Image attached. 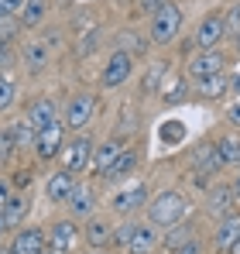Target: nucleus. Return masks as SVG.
<instances>
[{
  "label": "nucleus",
  "mask_w": 240,
  "mask_h": 254,
  "mask_svg": "<svg viewBox=\"0 0 240 254\" xmlns=\"http://www.w3.org/2000/svg\"><path fill=\"white\" fill-rule=\"evenodd\" d=\"M227 38V24H223V14H206L199 24H196V35H192V42L199 52H213L216 45Z\"/></svg>",
  "instance_id": "nucleus-4"
},
{
  "label": "nucleus",
  "mask_w": 240,
  "mask_h": 254,
  "mask_svg": "<svg viewBox=\"0 0 240 254\" xmlns=\"http://www.w3.org/2000/svg\"><path fill=\"white\" fill-rule=\"evenodd\" d=\"M24 121H28V124L35 127V130H45V127H52L55 121H59V107H55V100H48V96L35 100V103L28 107Z\"/></svg>",
  "instance_id": "nucleus-12"
},
{
  "label": "nucleus",
  "mask_w": 240,
  "mask_h": 254,
  "mask_svg": "<svg viewBox=\"0 0 240 254\" xmlns=\"http://www.w3.org/2000/svg\"><path fill=\"white\" fill-rule=\"evenodd\" d=\"M130 72H134V55L130 52H123V48H117L114 55H110V62L103 65V86L107 89H117V86H123L127 79H130Z\"/></svg>",
  "instance_id": "nucleus-6"
},
{
  "label": "nucleus",
  "mask_w": 240,
  "mask_h": 254,
  "mask_svg": "<svg viewBox=\"0 0 240 254\" xmlns=\"http://www.w3.org/2000/svg\"><path fill=\"white\" fill-rule=\"evenodd\" d=\"M14 137H17V148H35V141H38V130L28 124L24 117L14 124Z\"/></svg>",
  "instance_id": "nucleus-30"
},
{
  "label": "nucleus",
  "mask_w": 240,
  "mask_h": 254,
  "mask_svg": "<svg viewBox=\"0 0 240 254\" xmlns=\"http://www.w3.org/2000/svg\"><path fill=\"white\" fill-rule=\"evenodd\" d=\"M123 151H127V148H123L120 141H114V137H110V141H103V144L96 148V155H93V172H96V175H110L114 165H117V158L123 155Z\"/></svg>",
  "instance_id": "nucleus-13"
},
{
  "label": "nucleus",
  "mask_w": 240,
  "mask_h": 254,
  "mask_svg": "<svg viewBox=\"0 0 240 254\" xmlns=\"http://www.w3.org/2000/svg\"><path fill=\"white\" fill-rule=\"evenodd\" d=\"M227 121H230L234 127H240V100L234 103V107H230V110H227Z\"/></svg>",
  "instance_id": "nucleus-41"
},
{
  "label": "nucleus",
  "mask_w": 240,
  "mask_h": 254,
  "mask_svg": "<svg viewBox=\"0 0 240 254\" xmlns=\"http://www.w3.org/2000/svg\"><path fill=\"white\" fill-rule=\"evenodd\" d=\"M189 241H196V230H192V223L189 220H179L175 227H168V234H165V248L168 251H175V248H182V244H189Z\"/></svg>",
  "instance_id": "nucleus-21"
},
{
  "label": "nucleus",
  "mask_w": 240,
  "mask_h": 254,
  "mask_svg": "<svg viewBox=\"0 0 240 254\" xmlns=\"http://www.w3.org/2000/svg\"><path fill=\"white\" fill-rule=\"evenodd\" d=\"M185 210H189V203L182 199V192H161V196H155L151 199V206H148V216H151V223H158V227H175L182 216H185Z\"/></svg>",
  "instance_id": "nucleus-1"
},
{
  "label": "nucleus",
  "mask_w": 240,
  "mask_h": 254,
  "mask_svg": "<svg viewBox=\"0 0 240 254\" xmlns=\"http://www.w3.org/2000/svg\"><path fill=\"white\" fill-rule=\"evenodd\" d=\"M137 165H141V155L127 148V151L117 158V165H114V172H110V179H127V175H134V169H137Z\"/></svg>",
  "instance_id": "nucleus-27"
},
{
  "label": "nucleus",
  "mask_w": 240,
  "mask_h": 254,
  "mask_svg": "<svg viewBox=\"0 0 240 254\" xmlns=\"http://www.w3.org/2000/svg\"><path fill=\"white\" fill-rule=\"evenodd\" d=\"M158 248V234H155V227H144V223H137V230H134V241H130V254H151Z\"/></svg>",
  "instance_id": "nucleus-22"
},
{
  "label": "nucleus",
  "mask_w": 240,
  "mask_h": 254,
  "mask_svg": "<svg viewBox=\"0 0 240 254\" xmlns=\"http://www.w3.org/2000/svg\"><path fill=\"white\" fill-rule=\"evenodd\" d=\"M69 210H72V216H76V220L93 216V210H96V196H93V189L76 186V192H72V199H69Z\"/></svg>",
  "instance_id": "nucleus-19"
},
{
  "label": "nucleus",
  "mask_w": 240,
  "mask_h": 254,
  "mask_svg": "<svg viewBox=\"0 0 240 254\" xmlns=\"http://www.w3.org/2000/svg\"><path fill=\"white\" fill-rule=\"evenodd\" d=\"M237 237H240V216H227V220L216 223L213 244H216V251H230L237 244Z\"/></svg>",
  "instance_id": "nucleus-18"
},
{
  "label": "nucleus",
  "mask_w": 240,
  "mask_h": 254,
  "mask_svg": "<svg viewBox=\"0 0 240 254\" xmlns=\"http://www.w3.org/2000/svg\"><path fill=\"white\" fill-rule=\"evenodd\" d=\"M48 251V234L41 227H24L17 230L14 244H10V254H41Z\"/></svg>",
  "instance_id": "nucleus-10"
},
{
  "label": "nucleus",
  "mask_w": 240,
  "mask_h": 254,
  "mask_svg": "<svg viewBox=\"0 0 240 254\" xmlns=\"http://www.w3.org/2000/svg\"><path fill=\"white\" fill-rule=\"evenodd\" d=\"M10 65H14V52H10L7 42H0V72H7Z\"/></svg>",
  "instance_id": "nucleus-38"
},
{
  "label": "nucleus",
  "mask_w": 240,
  "mask_h": 254,
  "mask_svg": "<svg viewBox=\"0 0 240 254\" xmlns=\"http://www.w3.org/2000/svg\"><path fill=\"white\" fill-rule=\"evenodd\" d=\"M93 117H96V96L93 93H76L69 100V107H65V127L69 130H82Z\"/></svg>",
  "instance_id": "nucleus-7"
},
{
  "label": "nucleus",
  "mask_w": 240,
  "mask_h": 254,
  "mask_svg": "<svg viewBox=\"0 0 240 254\" xmlns=\"http://www.w3.org/2000/svg\"><path fill=\"white\" fill-rule=\"evenodd\" d=\"M223 93H230V76H227V72L196 79V96H199V100H220Z\"/></svg>",
  "instance_id": "nucleus-17"
},
{
  "label": "nucleus",
  "mask_w": 240,
  "mask_h": 254,
  "mask_svg": "<svg viewBox=\"0 0 240 254\" xmlns=\"http://www.w3.org/2000/svg\"><path fill=\"white\" fill-rule=\"evenodd\" d=\"M172 254H202V244H199V237H196V241H189V244H182V248H175Z\"/></svg>",
  "instance_id": "nucleus-39"
},
{
  "label": "nucleus",
  "mask_w": 240,
  "mask_h": 254,
  "mask_svg": "<svg viewBox=\"0 0 240 254\" xmlns=\"http://www.w3.org/2000/svg\"><path fill=\"white\" fill-rule=\"evenodd\" d=\"M14 96H17V86L10 83V79H3V76H0V110H7V107L14 103Z\"/></svg>",
  "instance_id": "nucleus-35"
},
{
  "label": "nucleus",
  "mask_w": 240,
  "mask_h": 254,
  "mask_svg": "<svg viewBox=\"0 0 240 254\" xmlns=\"http://www.w3.org/2000/svg\"><path fill=\"white\" fill-rule=\"evenodd\" d=\"M220 169H223V162H220V155H216V144H202L199 151H196V172H199V179L216 175Z\"/></svg>",
  "instance_id": "nucleus-20"
},
{
  "label": "nucleus",
  "mask_w": 240,
  "mask_h": 254,
  "mask_svg": "<svg viewBox=\"0 0 240 254\" xmlns=\"http://www.w3.org/2000/svg\"><path fill=\"white\" fill-rule=\"evenodd\" d=\"M10 31H14V21H0V42H7Z\"/></svg>",
  "instance_id": "nucleus-42"
},
{
  "label": "nucleus",
  "mask_w": 240,
  "mask_h": 254,
  "mask_svg": "<svg viewBox=\"0 0 240 254\" xmlns=\"http://www.w3.org/2000/svg\"><path fill=\"white\" fill-rule=\"evenodd\" d=\"M237 206V199H234V189L230 186H216V189H209V203H206V210L213 213L216 220H227L230 213Z\"/></svg>",
  "instance_id": "nucleus-14"
},
{
  "label": "nucleus",
  "mask_w": 240,
  "mask_h": 254,
  "mask_svg": "<svg viewBox=\"0 0 240 254\" xmlns=\"http://www.w3.org/2000/svg\"><path fill=\"white\" fill-rule=\"evenodd\" d=\"M134 230H137V223H120L117 230H114V248H127L130 251V241H134Z\"/></svg>",
  "instance_id": "nucleus-31"
},
{
  "label": "nucleus",
  "mask_w": 240,
  "mask_h": 254,
  "mask_svg": "<svg viewBox=\"0 0 240 254\" xmlns=\"http://www.w3.org/2000/svg\"><path fill=\"white\" fill-rule=\"evenodd\" d=\"M161 76H165V65L161 62H155L151 69H148V76H144V83H141V93H155L161 83Z\"/></svg>",
  "instance_id": "nucleus-33"
},
{
  "label": "nucleus",
  "mask_w": 240,
  "mask_h": 254,
  "mask_svg": "<svg viewBox=\"0 0 240 254\" xmlns=\"http://www.w3.org/2000/svg\"><path fill=\"white\" fill-rule=\"evenodd\" d=\"M158 137H161V144H182L189 137V127L182 124V121H165L158 127Z\"/></svg>",
  "instance_id": "nucleus-26"
},
{
  "label": "nucleus",
  "mask_w": 240,
  "mask_h": 254,
  "mask_svg": "<svg viewBox=\"0 0 240 254\" xmlns=\"http://www.w3.org/2000/svg\"><path fill=\"white\" fill-rule=\"evenodd\" d=\"M237 3H240V0H237Z\"/></svg>",
  "instance_id": "nucleus-51"
},
{
  "label": "nucleus",
  "mask_w": 240,
  "mask_h": 254,
  "mask_svg": "<svg viewBox=\"0 0 240 254\" xmlns=\"http://www.w3.org/2000/svg\"><path fill=\"white\" fill-rule=\"evenodd\" d=\"M48 244H52V251L69 254L76 244H79V230H76V223H72V220H59V223H52V230H48Z\"/></svg>",
  "instance_id": "nucleus-11"
},
{
  "label": "nucleus",
  "mask_w": 240,
  "mask_h": 254,
  "mask_svg": "<svg viewBox=\"0 0 240 254\" xmlns=\"http://www.w3.org/2000/svg\"><path fill=\"white\" fill-rule=\"evenodd\" d=\"M41 254H59V251H52V248H48V251H41Z\"/></svg>",
  "instance_id": "nucleus-48"
},
{
  "label": "nucleus",
  "mask_w": 240,
  "mask_h": 254,
  "mask_svg": "<svg viewBox=\"0 0 240 254\" xmlns=\"http://www.w3.org/2000/svg\"><path fill=\"white\" fill-rule=\"evenodd\" d=\"M93 155H96V148H93V137L89 134H76L69 144H65V151H62V169L65 172H86V165H93Z\"/></svg>",
  "instance_id": "nucleus-3"
},
{
  "label": "nucleus",
  "mask_w": 240,
  "mask_h": 254,
  "mask_svg": "<svg viewBox=\"0 0 240 254\" xmlns=\"http://www.w3.org/2000/svg\"><path fill=\"white\" fill-rule=\"evenodd\" d=\"M144 199H148V186H144V182H137V186H130V189L117 192V196L110 199V206H114L117 213H134Z\"/></svg>",
  "instance_id": "nucleus-16"
},
{
  "label": "nucleus",
  "mask_w": 240,
  "mask_h": 254,
  "mask_svg": "<svg viewBox=\"0 0 240 254\" xmlns=\"http://www.w3.org/2000/svg\"><path fill=\"white\" fill-rule=\"evenodd\" d=\"M3 230H7V220H3V210H0V237H3Z\"/></svg>",
  "instance_id": "nucleus-46"
},
{
  "label": "nucleus",
  "mask_w": 240,
  "mask_h": 254,
  "mask_svg": "<svg viewBox=\"0 0 240 254\" xmlns=\"http://www.w3.org/2000/svg\"><path fill=\"white\" fill-rule=\"evenodd\" d=\"M28 179H31V175H28V169H21V175H17L14 182H17V186H28Z\"/></svg>",
  "instance_id": "nucleus-44"
},
{
  "label": "nucleus",
  "mask_w": 240,
  "mask_h": 254,
  "mask_svg": "<svg viewBox=\"0 0 240 254\" xmlns=\"http://www.w3.org/2000/svg\"><path fill=\"white\" fill-rule=\"evenodd\" d=\"M0 254H3V251H0ZM7 254H10V251H7Z\"/></svg>",
  "instance_id": "nucleus-50"
},
{
  "label": "nucleus",
  "mask_w": 240,
  "mask_h": 254,
  "mask_svg": "<svg viewBox=\"0 0 240 254\" xmlns=\"http://www.w3.org/2000/svg\"><path fill=\"white\" fill-rule=\"evenodd\" d=\"M28 210H31V199H28L24 192H14L10 203L3 206V220H7V227H17V223L28 216Z\"/></svg>",
  "instance_id": "nucleus-24"
},
{
  "label": "nucleus",
  "mask_w": 240,
  "mask_h": 254,
  "mask_svg": "<svg viewBox=\"0 0 240 254\" xmlns=\"http://www.w3.org/2000/svg\"><path fill=\"white\" fill-rule=\"evenodd\" d=\"M189 96H192V93H189V83L179 79V83H172V93H165V103H168V107H179V103H185Z\"/></svg>",
  "instance_id": "nucleus-32"
},
{
  "label": "nucleus",
  "mask_w": 240,
  "mask_h": 254,
  "mask_svg": "<svg viewBox=\"0 0 240 254\" xmlns=\"http://www.w3.org/2000/svg\"><path fill=\"white\" fill-rule=\"evenodd\" d=\"M48 14V0H24V10H21V24L24 28H38Z\"/></svg>",
  "instance_id": "nucleus-25"
},
{
  "label": "nucleus",
  "mask_w": 240,
  "mask_h": 254,
  "mask_svg": "<svg viewBox=\"0 0 240 254\" xmlns=\"http://www.w3.org/2000/svg\"><path fill=\"white\" fill-rule=\"evenodd\" d=\"M189 76L192 79H206V76H216V72H223L227 69V55L220 52V48H213V52H199V55H192L189 59Z\"/></svg>",
  "instance_id": "nucleus-8"
},
{
  "label": "nucleus",
  "mask_w": 240,
  "mask_h": 254,
  "mask_svg": "<svg viewBox=\"0 0 240 254\" xmlns=\"http://www.w3.org/2000/svg\"><path fill=\"white\" fill-rule=\"evenodd\" d=\"M223 24H227V35H234V38L240 35V3H237V7H230V10L223 14Z\"/></svg>",
  "instance_id": "nucleus-36"
},
{
  "label": "nucleus",
  "mask_w": 240,
  "mask_h": 254,
  "mask_svg": "<svg viewBox=\"0 0 240 254\" xmlns=\"http://www.w3.org/2000/svg\"><path fill=\"white\" fill-rule=\"evenodd\" d=\"M21 10H24V0H0V21H14L21 17Z\"/></svg>",
  "instance_id": "nucleus-34"
},
{
  "label": "nucleus",
  "mask_w": 240,
  "mask_h": 254,
  "mask_svg": "<svg viewBox=\"0 0 240 254\" xmlns=\"http://www.w3.org/2000/svg\"><path fill=\"white\" fill-rule=\"evenodd\" d=\"M117 38H120V45H123V52H130V55H144V52H148V45H151V38H141V35H137V31H130V28H127V31H120Z\"/></svg>",
  "instance_id": "nucleus-29"
},
{
  "label": "nucleus",
  "mask_w": 240,
  "mask_h": 254,
  "mask_svg": "<svg viewBox=\"0 0 240 254\" xmlns=\"http://www.w3.org/2000/svg\"><path fill=\"white\" fill-rule=\"evenodd\" d=\"M21 59H24V65H28L31 72H41V69H48V62H52V48H48V42L35 38V42H28L21 48Z\"/></svg>",
  "instance_id": "nucleus-15"
},
{
  "label": "nucleus",
  "mask_w": 240,
  "mask_h": 254,
  "mask_svg": "<svg viewBox=\"0 0 240 254\" xmlns=\"http://www.w3.org/2000/svg\"><path fill=\"white\" fill-rule=\"evenodd\" d=\"M165 3H168V0H137V10H141V14H151V17H155V14H158Z\"/></svg>",
  "instance_id": "nucleus-37"
},
{
  "label": "nucleus",
  "mask_w": 240,
  "mask_h": 254,
  "mask_svg": "<svg viewBox=\"0 0 240 254\" xmlns=\"http://www.w3.org/2000/svg\"><path fill=\"white\" fill-rule=\"evenodd\" d=\"M110 241H114V230H110L107 220H89L86 223V244L89 248H107Z\"/></svg>",
  "instance_id": "nucleus-23"
},
{
  "label": "nucleus",
  "mask_w": 240,
  "mask_h": 254,
  "mask_svg": "<svg viewBox=\"0 0 240 254\" xmlns=\"http://www.w3.org/2000/svg\"><path fill=\"white\" fill-rule=\"evenodd\" d=\"M230 93H237V96H240V72H237V76H230Z\"/></svg>",
  "instance_id": "nucleus-43"
},
{
  "label": "nucleus",
  "mask_w": 240,
  "mask_h": 254,
  "mask_svg": "<svg viewBox=\"0 0 240 254\" xmlns=\"http://www.w3.org/2000/svg\"><path fill=\"white\" fill-rule=\"evenodd\" d=\"M72 192H76V175L72 172H52L48 175V182H45V199H52V203H69L72 199Z\"/></svg>",
  "instance_id": "nucleus-9"
},
{
  "label": "nucleus",
  "mask_w": 240,
  "mask_h": 254,
  "mask_svg": "<svg viewBox=\"0 0 240 254\" xmlns=\"http://www.w3.org/2000/svg\"><path fill=\"white\" fill-rule=\"evenodd\" d=\"M230 254H240V237H237V244H234V248H230Z\"/></svg>",
  "instance_id": "nucleus-47"
},
{
  "label": "nucleus",
  "mask_w": 240,
  "mask_h": 254,
  "mask_svg": "<svg viewBox=\"0 0 240 254\" xmlns=\"http://www.w3.org/2000/svg\"><path fill=\"white\" fill-rule=\"evenodd\" d=\"M182 31V10L175 3H165L158 14L151 17V45H172Z\"/></svg>",
  "instance_id": "nucleus-2"
},
{
  "label": "nucleus",
  "mask_w": 240,
  "mask_h": 254,
  "mask_svg": "<svg viewBox=\"0 0 240 254\" xmlns=\"http://www.w3.org/2000/svg\"><path fill=\"white\" fill-rule=\"evenodd\" d=\"M237 52H240V35H237Z\"/></svg>",
  "instance_id": "nucleus-49"
},
{
  "label": "nucleus",
  "mask_w": 240,
  "mask_h": 254,
  "mask_svg": "<svg viewBox=\"0 0 240 254\" xmlns=\"http://www.w3.org/2000/svg\"><path fill=\"white\" fill-rule=\"evenodd\" d=\"M10 196H14V189H10V182L7 179H0V210L10 203Z\"/></svg>",
  "instance_id": "nucleus-40"
},
{
  "label": "nucleus",
  "mask_w": 240,
  "mask_h": 254,
  "mask_svg": "<svg viewBox=\"0 0 240 254\" xmlns=\"http://www.w3.org/2000/svg\"><path fill=\"white\" fill-rule=\"evenodd\" d=\"M65 121H55L52 127H45V130H38V141H35V151H38L41 162H52L55 155H62L65 151Z\"/></svg>",
  "instance_id": "nucleus-5"
},
{
  "label": "nucleus",
  "mask_w": 240,
  "mask_h": 254,
  "mask_svg": "<svg viewBox=\"0 0 240 254\" xmlns=\"http://www.w3.org/2000/svg\"><path fill=\"white\" fill-rule=\"evenodd\" d=\"M230 189H234V199L240 203V172H237V179H234V186H230Z\"/></svg>",
  "instance_id": "nucleus-45"
},
{
  "label": "nucleus",
  "mask_w": 240,
  "mask_h": 254,
  "mask_svg": "<svg viewBox=\"0 0 240 254\" xmlns=\"http://www.w3.org/2000/svg\"><path fill=\"white\" fill-rule=\"evenodd\" d=\"M216 155H220L223 165H240V141H237V137H223V141H216Z\"/></svg>",
  "instance_id": "nucleus-28"
}]
</instances>
